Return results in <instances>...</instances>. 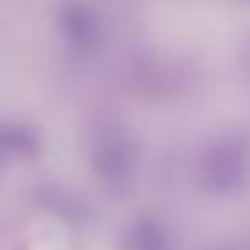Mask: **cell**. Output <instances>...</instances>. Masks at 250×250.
Listing matches in <instances>:
<instances>
[{"label":"cell","instance_id":"cell-1","mask_svg":"<svg viewBox=\"0 0 250 250\" xmlns=\"http://www.w3.org/2000/svg\"><path fill=\"white\" fill-rule=\"evenodd\" d=\"M207 175L215 188H234L242 180V153L237 146H218L207 159Z\"/></svg>","mask_w":250,"mask_h":250},{"label":"cell","instance_id":"cell-3","mask_svg":"<svg viewBox=\"0 0 250 250\" xmlns=\"http://www.w3.org/2000/svg\"><path fill=\"white\" fill-rule=\"evenodd\" d=\"M132 250H164V239L159 234V229L151 226V223H143L140 229H135Z\"/></svg>","mask_w":250,"mask_h":250},{"label":"cell","instance_id":"cell-2","mask_svg":"<svg viewBox=\"0 0 250 250\" xmlns=\"http://www.w3.org/2000/svg\"><path fill=\"white\" fill-rule=\"evenodd\" d=\"M65 30L76 43H89L94 38V14L76 6L65 11Z\"/></svg>","mask_w":250,"mask_h":250}]
</instances>
